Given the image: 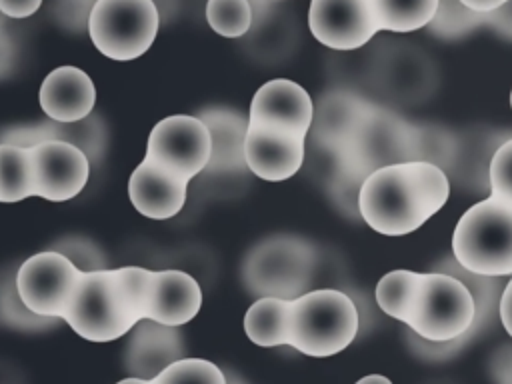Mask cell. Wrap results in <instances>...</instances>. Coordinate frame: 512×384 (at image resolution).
I'll list each match as a JSON object with an SVG mask.
<instances>
[{
    "instance_id": "6da1fadb",
    "label": "cell",
    "mask_w": 512,
    "mask_h": 384,
    "mask_svg": "<svg viewBox=\"0 0 512 384\" xmlns=\"http://www.w3.org/2000/svg\"><path fill=\"white\" fill-rule=\"evenodd\" d=\"M450 182L430 160H408L372 170L358 192L364 222L384 236L418 230L448 200Z\"/></svg>"
},
{
    "instance_id": "7a4b0ae2",
    "label": "cell",
    "mask_w": 512,
    "mask_h": 384,
    "mask_svg": "<svg viewBox=\"0 0 512 384\" xmlns=\"http://www.w3.org/2000/svg\"><path fill=\"white\" fill-rule=\"evenodd\" d=\"M154 270L140 266L82 272L64 322L84 340L110 342L146 318Z\"/></svg>"
},
{
    "instance_id": "3957f363",
    "label": "cell",
    "mask_w": 512,
    "mask_h": 384,
    "mask_svg": "<svg viewBox=\"0 0 512 384\" xmlns=\"http://www.w3.org/2000/svg\"><path fill=\"white\" fill-rule=\"evenodd\" d=\"M358 310L348 294L318 288L290 302V340L294 350L324 358L348 348L358 334Z\"/></svg>"
},
{
    "instance_id": "277c9868",
    "label": "cell",
    "mask_w": 512,
    "mask_h": 384,
    "mask_svg": "<svg viewBox=\"0 0 512 384\" xmlns=\"http://www.w3.org/2000/svg\"><path fill=\"white\" fill-rule=\"evenodd\" d=\"M456 262L476 276L512 274V204L494 196L472 204L452 234Z\"/></svg>"
},
{
    "instance_id": "5b68a950",
    "label": "cell",
    "mask_w": 512,
    "mask_h": 384,
    "mask_svg": "<svg viewBox=\"0 0 512 384\" xmlns=\"http://www.w3.org/2000/svg\"><path fill=\"white\" fill-rule=\"evenodd\" d=\"M312 250L294 236H272L254 244L242 260L240 276L252 296L294 300L312 274Z\"/></svg>"
},
{
    "instance_id": "8992f818",
    "label": "cell",
    "mask_w": 512,
    "mask_h": 384,
    "mask_svg": "<svg viewBox=\"0 0 512 384\" xmlns=\"http://www.w3.org/2000/svg\"><path fill=\"white\" fill-rule=\"evenodd\" d=\"M476 302L470 288L446 272H420L406 324L428 342H450L472 326Z\"/></svg>"
},
{
    "instance_id": "52a82bcc",
    "label": "cell",
    "mask_w": 512,
    "mask_h": 384,
    "mask_svg": "<svg viewBox=\"0 0 512 384\" xmlns=\"http://www.w3.org/2000/svg\"><path fill=\"white\" fill-rule=\"evenodd\" d=\"M158 26L160 14L154 0H96L88 36L106 58L128 62L152 46Z\"/></svg>"
},
{
    "instance_id": "ba28073f",
    "label": "cell",
    "mask_w": 512,
    "mask_h": 384,
    "mask_svg": "<svg viewBox=\"0 0 512 384\" xmlns=\"http://www.w3.org/2000/svg\"><path fill=\"white\" fill-rule=\"evenodd\" d=\"M82 272L58 250H44L26 258L16 272L22 302L38 316L64 318Z\"/></svg>"
},
{
    "instance_id": "9c48e42d",
    "label": "cell",
    "mask_w": 512,
    "mask_h": 384,
    "mask_svg": "<svg viewBox=\"0 0 512 384\" xmlns=\"http://www.w3.org/2000/svg\"><path fill=\"white\" fill-rule=\"evenodd\" d=\"M210 152L212 142L206 124L198 116L174 114L152 128L144 158L190 182L206 170Z\"/></svg>"
},
{
    "instance_id": "30bf717a",
    "label": "cell",
    "mask_w": 512,
    "mask_h": 384,
    "mask_svg": "<svg viewBox=\"0 0 512 384\" xmlns=\"http://www.w3.org/2000/svg\"><path fill=\"white\" fill-rule=\"evenodd\" d=\"M308 28L332 50H356L380 32L370 0H310Z\"/></svg>"
},
{
    "instance_id": "8fae6325",
    "label": "cell",
    "mask_w": 512,
    "mask_h": 384,
    "mask_svg": "<svg viewBox=\"0 0 512 384\" xmlns=\"http://www.w3.org/2000/svg\"><path fill=\"white\" fill-rule=\"evenodd\" d=\"M34 160L36 196L64 202L82 192L90 178V158L74 144L46 140L30 146Z\"/></svg>"
},
{
    "instance_id": "7c38bea8",
    "label": "cell",
    "mask_w": 512,
    "mask_h": 384,
    "mask_svg": "<svg viewBox=\"0 0 512 384\" xmlns=\"http://www.w3.org/2000/svg\"><path fill=\"white\" fill-rule=\"evenodd\" d=\"M306 136L290 130L248 124L244 140V158L248 170L268 182H280L294 176L304 162Z\"/></svg>"
},
{
    "instance_id": "4fadbf2b",
    "label": "cell",
    "mask_w": 512,
    "mask_h": 384,
    "mask_svg": "<svg viewBox=\"0 0 512 384\" xmlns=\"http://www.w3.org/2000/svg\"><path fill=\"white\" fill-rule=\"evenodd\" d=\"M314 120L310 94L294 80L274 78L264 82L252 96L248 124L282 128L308 136Z\"/></svg>"
},
{
    "instance_id": "5bb4252c",
    "label": "cell",
    "mask_w": 512,
    "mask_h": 384,
    "mask_svg": "<svg viewBox=\"0 0 512 384\" xmlns=\"http://www.w3.org/2000/svg\"><path fill=\"white\" fill-rule=\"evenodd\" d=\"M128 334L124 366L130 376L152 380L164 368L184 358V340L178 326L142 318Z\"/></svg>"
},
{
    "instance_id": "9a60e30c",
    "label": "cell",
    "mask_w": 512,
    "mask_h": 384,
    "mask_svg": "<svg viewBox=\"0 0 512 384\" xmlns=\"http://www.w3.org/2000/svg\"><path fill=\"white\" fill-rule=\"evenodd\" d=\"M188 180L164 170L162 166L142 160L128 180L132 206L146 218L168 220L186 204Z\"/></svg>"
},
{
    "instance_id": "2e32d148",
    "label": "cell",
    "mask_w": 512,
    "mask_h": 384,
    "mask_svg": "<svg viewBox=\"0 0 512 384\" xmlns=\"http://www.w3.org/2000/svg\"><path fill=\"white\" fill-rule=\"evenodd\" d=\"M38 102L50 120L80 122L94 110L96 88L84 70L58 66L42 80Z\"/></svg>"
},
{
    "instance_id": "e0dca14e",
    "label": "cell",
    "mask_w": 512,
    "mask_h": 384,
    "mask_svg": "<svg viewBox=\"0 0 512 384\" xmlns=\"http://www.w3.org/2000/svg\"><path fill=\"white\" fill-rule=\"evenodd\" d=\"M202 306L200 284L184 270H154L146 318L166 326L190 322Z\"/></svg>"
},
{
    "instance_id": "ac0fdd59",
    "label": "cell",
    "mask_w": 512,
    "mask_h": 384,
    "mask_svg": "<svg viewBox=\"0 0 512 384\" xmlns=\"http://www.w3.org/2000/svg\"><path fill=\"white\" fill-rule=\"evenodd\" d=\"M198 118L210 132L212 152L204 172L214 174H240L248 170L244 158V140L248 130V116L230 108H206Z\"/></svg>"
},
{
    "instance_id": "d6986e66",
    "label": "cell",
    "mask_w": 512,
    "mask_h": 384,
    "mask_svg": "<svg viewBox=\"0 0 512 384\" xmlns=\"http://www.w3.org/2000/svg\"><path fill=\"white\" fill-rule=\"evenodd\" d=\"M46 140H64L78 146L90 160H98L104 142H106V128L100 116H88L80 122H56L46 120L36 126L14 128L2 136V144H16V146H32Z\"/></svg>"
},
{
    "instance_id": "ffe728a7",
    "label": "cell",
    "mask_w": 512,
    "mask_h": 384,
    "mask_svg": "<svg viewBox=\"0 0 512 384\" xmlns=\"http://www.w3.org/2000/svg\"><path fill=\"white\" fill-rule=\"evenodd\" d=\"M290 302L286 298H258L244 314L246 336L262 346H284L290 340Z\"/></svg>"
},
{
    "instance_id": "44dd1931",
    "label": "cell",
    "mask_w": 512,
    "mask_h": 384,
    "mask_svg": "<svg viewBox=\"0 0 512 384\" xmlns=\"http://www.w3.org/2000/svg\"><path fill=\"white\" fill-rule=\"evenodd\" d=\"M368 110L348 94H330L322 100L314 136L326 146L346 148Z\"/></svg>"
},
{
    "instance_id": "7402d4cb",
    "label": "cell",
    "mask_w": 512,
    "mask_h": 384,
    "mask_svg": "<svg viewBox=\"0 0 512 384\" xmlns=\"http://www.w3.org/2000/svg\"><path fill=\"white\" fill-rule=\"evenodd\" d=\"M36 196L34 160L30 146L0 142V202H20Z\"/></svg>"
},
{
    "instance_id": "603a6c76",
    "label": "cell",
    "mask_w": 512,
    "mask_h": 384,
    "mask_svg": "<svg viewBox=\"0 0 512 384\" xmlns=\"http://www.w3.org/2000/svg\"><path fill=\"white\" fill-rule=\"evenodd\" d=\"M380 32H414L426 28L438 10V0H370Z\"/></svg>"
},
{
    "instance_id": "cb8c5ba5",
    "label": "cell",
    "mask_w": 512,
    "mask_h": 384,
    "mask_svg": "<svg viewBox=\"0 0 512 384\" xmlns=\"http://www.w3.org/2000/svg\"><path fill=\"white\" fill-rule=\"evenodd\" d=\"M420 272L392 270L384 274L376 284V302L384 314L406 324L414 294L418 288Z\"/></svg>"
},
{
    "instance_id": "d4e9b609",
    "label": "cell",
    "mask_w": 512,
    "mask_h": 384,
    "mask_svg": "<svg viewBox=\"0 0 512 384\" xmlns=\"http://www.w3.org/2000/svg\"><path fill=\"white\" fill-rule=\"evenodd\" d=\"M482 24H488V12H474L458 0H438L436 16L426 28L438 38H460Z\"/></svg>"
},
{
    "instance_id": "484cf974",
    "label": "cell",
    "mask_w": 512,
    "mask_h": 384,
    "mask_svg": "<svg viewBox=\"0 0 512 384\" xmlns=\"http://www.w3.org/2000/svg\"><path fill=\"white\" fill-rule=\"evenodd\" d=\"M206 20L216 34L240 38L252 26V4L250 0H208Z\"/></svg>"
},
{
    "instance_id": "4316f807",
    "label": "cell",
    "mask_w": 512,
    "mask_h": 384,
    "mask_svg": "<svg viewBox=\"0 0 512 384\" xmlns=\"http://www.w3.org/2000/svg\"><path fill=\"white\" fill-rule=\"evenodd\" d=\"M152 384H226V374L210 360L180 358L152 378Z\"/></svg>"
},
{
    "instance_id": "83f0119b",
    "label": "cell",
    "mask_w": 512,
    "mask_h": 384,
    "mask_svg": "<svg viewBox=\"0 0 512 384\" xmlns=\"http://www.w3.org/2000/svg\"><path fill=\"white\" fill-rule=\"evenodd\" d=\"M0 320L20 330H44L56 318H46L34 314L20 298L16 288V276L10 274L0 282Z\"/></svg>"
},
{
    "instance_id": "f1b7e54d",
    "label": "cell",
    "mask_w": 512,
    "mask_h": 384,
    "mask_svg": "<svg viewBox=\"0 0 512 384\" xmlns=\"http://www.w3.org/2000/svg\"><path fill=\"white\" fill-rule=\"evenodd\" d=\"M52 250L62 252L80 272H94L106 268V258L102 250L88 238H64L58 244H54Z\"/></svg>"
},
{
    "instance_id": "f546056e",
    "label": "cell",
    "mask_w": 512,
    "mask_h": 384,
    "mask_svg": "<svg viewBox=\"0 0 512 384\" xmlns=\"http://www.w3.org/2000/svg\"><path fill=\"white\" fill-rule=\"evenodd\" d=\"M490 196L512 204V140L500 144L490 160Z\"/></svg>"
},
{
    "instance_id": "4dcf8cb0",
    "label": "cell",
    "mask_w": 512,
    "mask_h": 384,
    "mask_svg": "<svg viewBox=\"0 0 512 384\" xmlns=\"http://www.w3.org/2000/svg\"><path fill=\"white\" fill-rule=\"evenodd\" d=\"M42 0H0V14L6 18H28L40 8Z\"/></svg>"
},
{
    "instance_id": "1f68e13d",
    "label": "cell",
    "mask_w": 512,
    "mask_h": 384,
    "mask_svg": "<svg viewBox=\"0 0 512 384\" xmlns=\"http://www.w3.org/2000/svg\"><path fill=\"white\" fill-rule=\"evenodd\" d=\"M488 24L496 28L506 38H512V0L502 4L500 8L488 12Z\"/></svg>"
},
{
    "instance_id": "d6a6232c",
    "label": "cell",
    "mask_w": 512,
    "mask_h": 384,
    "mask_svg": "<svg viewBox=\"0 0 512 384\" xmlns=\"http://www.w3.org/2000/svg\"><path fill=\"white\" fill-rule=\"evenodd\" d=\"M14 56V42L10 36V30H6L4 20H0V74L6 72V68L12 64Z\"/></svg>"
},
{
    "instance_id": "836d02e7",
    "label": "cell",
    "mask_w": 512,
    "mask_h": 384,
    "mask_svg": "<svg viewBox=\"0 0 512 384\" xmlns=\"http://www.w3.org/2000/svg\"><path fill=\"white\" fill-rule=\"evenodd\" d=\"M498 312H500V320H502L506 332L512 336V280L506 284V288L500 296Z\"/></svg>"
},
{
    "instance_id": "e575fe53",
    "label": "cell",
    "mask_w": 512,
    "mask_h": 384,
    "mask_svg": "<svg viewBox=\"0 0 512 384\" xmlns=\"http://www.w3.org/2000/svg\"><path fill=\"white\" fill-rule=\"evenodd\" d=\"M458 2L474 12H492V10L500 8L502 4H506L508 0H458Z\"/></svg>"
},
{
    "instance_id": "d590c367",
    "label": "cell",
    "mask_w": 512,
    "mask_h": 384,
    "mask_svg": "<svg viewBox=\"0 0 512 384\" xmlns=\"http://www.w3.org/2000/svg\"><path fill=\"white\" fill-rule=\"evenodd\" d=\"M356 384H392V382L382 374H370V376L360 378Z\"/></svg>"
},
{
    "instance_id": "8d00e7d4",
    "label": "cell",
    "mask_w": 512,
    "mask_h": 384,
    "mask_svg": "<svg viewBox=\"0 0 512 384\" xmlns=\"http://www.w3.org/2000/svg\"><path fill=\"white\" fill-rule=\"evenodd\" d=\"M116 384H152V380H146V378H136V376H128Z\"/></svg>"
},
{
    "instance_id": "74e56055",
    "label": "cell",
    "mask_w": 512,
    "mask_h": 384,
    "mask_svg": "<svg viewBox=\"0 0 512 384\" xmlns=\"http://www.w3.org/2000/svg\"><path fill=\"white\" fill-rule=\"evenodd\" d=\"M226 384H246L238 374H234V372H228L226 374Z\"/></svg>"
},
{
    "instance_id": "f35d334b",
    "label": "cell",
    "mask_w": 512,
    "mask_h": 384,
    "mask_svg": "<svg viewBox=\"0 0 512 384\" xmlns=\"http://www.w3.org/2000/svg\"><path fill=\"white\" fill-rule=\"evenodd\" d=\"M84 2H88V4H92V6L96 4V0H84Z\"/></svg>"
},
{
    "instance_id": "ab89813d",
    "label": "cell",
    "mask_w": 512,
    "mask_h": 384,
    "mask_svg": "<svg viewBox=\"0 0 512 384\" xmlns=\"http://www.w3.org/2000/svg\"><path fill=\"white\" fill-rule=\"evenodd\" d=\"M510 106H512V92H510Z\"/></svg>"
},
{
    "instance_id": "60d3db41",
    "label": "cell",
    "mask_w": 512,
    "mask_h": 384,
    "mask_svg": "<svg viewBox=\"0 0 512 384\" xmlns=\"http://www.w3.org/2000/svg\"><path fill=\"white\" fill-rule=\"evenodd\" d=\"M2 18H6V16H2V14H0V20H2Z\"/></svg>"
}]
</instances>
